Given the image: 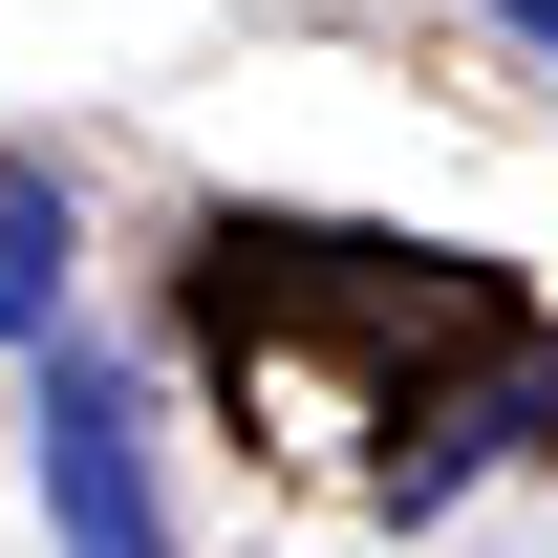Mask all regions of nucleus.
Wrapping results in <instances>:
<instances>
[{
  "label": "nucleus",
  "mask_w": 558,
  "mask_h": 558,
  "mask_svg": "<svg viewBox=\"0 0 558 558\" xmlns=\"http://www.w3.org/2000/svg\"><path fill=\"white\" fill-rule=\"evenodd\" d=\"M44 515H65V558H172L150 429H130V387H108L86 344H44Z\"/></svg>",
  "instance_id": "f257e3e1"
},
{
  "label": "nucleus",
  "mask_w": 558,
  "mask_h": 558,
  "mask_svg": "<svg viewBox=\"0 0 558 558\" xmlns=\"http://www.w3.org/2000/svg\"><path fill=\"white\" fill-rule=\"evenodd\" d=\"M65 172H22V150H0V344H65Z\"/></svg>",
  "instance_id": "f03ea898"
},
{
  "label": "nucleus",
  "mask_w": 558,
  "mask_h": 558,
  "mask_svg": "<svg viewBox=\"0 0 558 558\" xmlns=\"http://www.w3.org/2000/svg\"><path fill=\"white\" fill-rule=\"evenodd\" d=\"M494 22H515V44H558V0H494Z\"/></svg>",
  "instance_id": "7ed1b4c3"
}]
</instances>
